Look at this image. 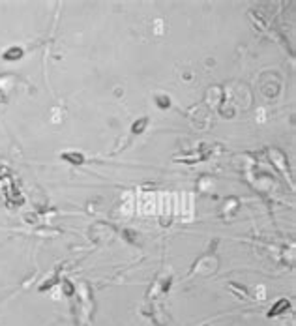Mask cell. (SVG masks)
Segmentation results:
<instances>
[{"instance_id": "3", "label": "cell", "mask_w": 296, "mask_h": 326, "mask_svg": "<svg viewBox=\"0 0 296 326\" xmlns=\"http://www.w3.org/2000/svg\"><path fill=\"white\" fill-rule=\"evenodd\" d=\"M146 124H148V118H146V116H142V118H139V120H137V122L131 126V131H133V133H141V131L146 128Z\"/></svg>"}, {"instance_id": "1", "label": "cell", "mask_w": 296, "mask_h": 326, "mask_svg": "<svg viewBox=\"0 0 296 326\" xmlns=\"http://www.w3.org/2000/svg\"><path fill=\"white\" fill-rule=\"evenodd\" d=\"M62 159H66V161H70V163H75V165L84 163L83 154H77V152H66V154H62Z\"/></svg>"}, {"instance_id": "2", "label": "cell", "mask_w": 296, "mask_h": 326, "mask_svg": "<svg viewBox=\"0 0 296 326\" xmlns=\"http://www.w3.org/2000/svg\"><path fill=\"white\" fill-rule=\"evenodd\" d=\"M21 57H23V51H21L19 47H11V49H8L6 54H4L6 60H15V58H21Z\"/></svg>"}, {"instance_id": "4", "label": "cell", "mask_w": 296, "mask_h": 326, "mask_svg": "<svg viewBox=\"0 0 296 326\" xmlns=\"http://www.w3.org/2000/svg\"><path fill=\"white\" fill-rule=\"evenodd\" d=\"M159 105L161 107H167L169 105V97H159Z\"/></svg>"}]
</instances>
